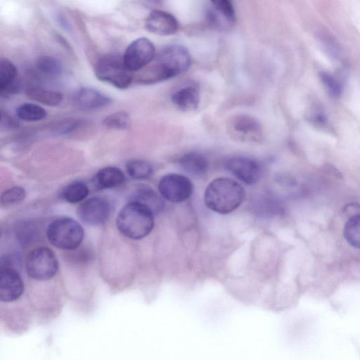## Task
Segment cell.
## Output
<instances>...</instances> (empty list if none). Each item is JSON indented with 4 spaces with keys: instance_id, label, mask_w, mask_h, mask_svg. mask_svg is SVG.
<instances>
[{
    "instance_id": "cell-1",
    "label": "cell",
    "mask_w": 360,
    "mask_h": 360,
    "mask_svg": "<svg viewBox=\"0 0 360 360\" xmlns=\"http://www.w3.org/2000/svg\"><path fill=\"white\" fill-rule=\"evenodd\" d=\"M191 63L190 53L184 46L179 44L167 46L155 56L138 77V82L150 84L173 78L186 72Z\"/></svg>"
},
{
    "instance_id": "cell-2",
    "label": "cell",
    "mask_w": 360,
    "mask_h": 360,
    "mask_svg": "<svg viewBox=\"0 0 360 360\" xmlns=\"http://www.w3.org/2000/svg\"><path fill=\"white\" fill-rule=\"evenodd\" d=\"M245 197V192L238 182L229 178H217L207 186L204 201L210 210L226 214L236 210Z\"/></svg>"
},
{
    "instance_id": "cell-3",
    "label": "cell",
    "mask_w": 360,
    "mask_h": 360,
    "mask_svg": "<svg viewBox=\"0 0 360 360\" xmlns=\"http://www.w3.org/2000/svg\"><path fill=\"white\" fill-rule=\"evenodd\" d=\"M119 231L131 239H141L148 236L154 226V214L146 206L130 201L117 215Z\"/></svg>"
},
{
    "instance_id": "cell-4",
    "label": "cell",
    "mask_w": 360,
    "mask_h": 360,
    "mask_svg": "<svg viewBox=\"0 0 360 360\" xmlns=\"http://www.w3.org/2000/svg\"><path fill=\"white\" fill-rule=\"evenodd\" d=\"M94 72L98 79L120 89L128 88L134 79L133 72L125 65L122 56L115 53L101 57Z\"/></svg>"
},
{
    "instance_id": "cell-5",
    "label": "cell",
    "mask_w": 360,
    "mask_h": 360,
    "mask_svg": "<svg viewBox=\"0 0 360 360\" xmlns=\"http://www.w3.org/2000/svg\"><path fill=\"white\" fill-rule=\"evenodd\" d=\"M46 235L53 246L63 250H74L82 243L84 231L76 221L63 217L49 224Z\"/></svg>"
},
{
    "instance_id": "cell-6",
    "label": "cell",
    "mask_w": 360,
    "mask_h": 360,
    "mask_svg": "<svg viewBox=\"0 0 360 360\" xmlns=\"http://www.w3.org/2000/svg\"><path fill=\"white\" fill-rule=\"evenodd\" d=\"M26 271L29 276L37 281H47L52 278L58 271V260L51 250L37 248L27 255Z\"/></svg>"
},
{
    "instance_id": "cell-7",
    "label": "cell",
    "mask_w": 360,
    "mask_h": 360,
    "mask_svg": "<svg viewBox=\"0 0 360 360\" xmlns=\"http://www.w3.org/2000/svg\"><path fill=\"white\" fill-rule=\"evenodd\" d=\"M155 56L154 44L146 37H140L129 44L122 56L127 68L132 72L141 70Z\"/></svg>"
},
{
    "instance_id": "cell-8",
    "label": "cell",
    "mask_w": 360,
    "mask_h": 360,
    "mask_svg": "<svg viewBox=\"0 0 360 360\" xmlns=\"http://www.w3.org/2000/svg\"><path fill=\"white\" fill-rule=\"evenodd\" d=\"M158 190L161 196L172 202H181L188 199L193 191L191 180L178 174H168L160 179Z\"/></svg>"
},
{
    "instance_id": "cell-9",
    "label": "cell",
    "mask_w": 360,
    "mask_h": 360,
    "mask_svg": "<svg viewBox=\"0 0 360 360\" xmlns=\"http://www.w3.org/2000/svg\"><path fill=\"white\" fill-rule=\"evenodd\" d=\"M229 133L236 139L243 141H258L262 137V127L254 117L240 114L233 116L228 123Z\"/></svg>"
},
{
    "instance_id": "cell-10",
    "label": "cell",
    "mask_w": 360,
    "mask_h": 360,
    "mask_svg": "<svg viewBox=\"0 0 360 360\" xmlns=\"http://www.w3.org/2000/svg\"><path fill=\"white\" fill-rule=\"evenodd\" d=\"M225 167L232 175L248 185L256 184L261 176L259 164L248 157H231L226 161Z\"/></svg>"
},
{
    "instance_id": "cell-11",
    "label": "cell",
    "mask_w": 360,
    "mask_h": 360,
    "mask_svg": "<svg viewBox=\"0 0 360 360\" xmlns=\"http://www.w3.org/2000/svg\"><path fill=\"white\" fill-rule=\"evenodd\" d=\"M24 292V283L19 273L13 267L1 266L0 300L11 303L20 298Z\"/></svg>"
},
{
    "instance_id": "cell-12",
    "label": "cell",
    "mask_w": 360,
    "mask_h": 360,
    "mask_svg": "<svg viewBox=\"0 0 360 360\" xmlns=\"http://www.w3.org/2000/svg\"><path fill=\"white\" fill-rule=\"evenodd\" d=\"M206 16L211 26L222 30L231 27L236 22L234 6L227 0L211 1Z\"/></svg>"
},
{
    "instance_id": "cell-13",
    "label": "cell",
    "mask_w": 360,
    "mask_h": 360,
    "mask_svg": "<svg viewBox=\"0 0 360 360\" xmlns=\"http://www.w3.org/2000/svg\"><path fill=\"white\" fill-rule=\"evenodd\" d=\"M110 207L108 202L100 197H93L83 202L77 210L82 221L91 225L103 223L108 217Z\"/></svg>"
},
{
    "instance_id": "cell-14",
    "label": "cell",
    "mask_w": 360,
    "mask_h": 360,
    "mask_svg": "<svg viewBox=\"0 0 360 360\" xmlns=\"http://www.w3.org/2000/svg\"><path fill=\"white\" fill-rule=\"evenodd\" d=\"M145 27L155 34L167 36L174 34L179 27L178 21L171 13L155 9L146 17Z\"/></svg>"
},
{
    "instance_id": "cell-15",
    "label": "cell",
    "mask_w": 360,
    "mask_h": 360,
    "mask_svg": "<svg viewBox=\"0 0 360 360\" xmlns=\"http://www.w3.org/2000/svg\"><path fill=\"white\" fill-rule=\"evenodd\" d=\"M75 102L80 109L94 110L108 105L111 100L98 90L90 87H83L76 93Z\"/></svg>"
},
{
    "instance_id": "cell-16",
    "label": "cell",
    "mask_w": 360,
    "mask_h": 360,
    "mask_svg": "<svg viewBox=\"0 0 360 360\" xmlns=\"http://www.w3.org/2000/svg\"><path fill=\"white\" fill-rule=\"evenodd\" d=\"M171 100L182 110H193L198 107L200 103L199 90L193 85L184 86L172 94Z\"/></svg>"
},
{
    "instance_id": "cell-17",
    "label": "cell",
    "mask_w": 360,
    "mask_h": 360,
    "mask_svg": "<svg viewBox=\"0 0 360 360\" xmlns=\"http://www.w3.org/2000/svg\"><path fill=\"white\" fill-rule=\"evenodd\" d=\"M178 162L186 172L195 176L204 175L209 168L208 160L199 152L187 153L179 159Z\"/></svg>"
},
{
    "instance_id": "cell-18",
    "label": "cell",
    "mask_w": 360,
    "mask_h": 360,
    "mask_svg": "<svg viewBox=\"0 0 360 360\" xmlns=\"http://www.w3.org/2000/svg\"><path fill=\"white\" fill-rule=\"evenodd\" d=\"M131 201L137 202L146 206L154 214L162 212L165 206L162 198L147 186L138 188L132 195Z\"/></svg>"
},
{
    "instance_id": "cell-19",
    "label": "cell",
    "mask_w": 360,
    "mask_h": 360,
    "mask_svg": "<svg viewBox=\"0 0 360 360\" xmlns=\"http://www.w3.org/2000/svg\"><path fill=\"white\" fill-rule=\"evenodd\" d=\"M124 179V174L121 169L115 167H107L96 173L94 184L101 189L112 188L122 185Z\"/></svg>"
},
{
    "instance_id": "cell-20",
    "label": "cell",
    "mask_w": 360,
    "mask_h": 360,
    "mask_svg": "<svg viewBox=\"0 0 360 360\" xmlns=\"http://www.w3.org/2000/svg\"><path fill=\"white\" fill-rule=\"evenodd\" d=\"M18 71L15 65L7 58L0 60V94H8L15 90Z\"/></svg>"
},
{
    "instance_id": "cell-21",
    "label": "cell",
    "mask_w": 360,
    "mask_h": 360,
    "mask_svg": "<svg viewBox=\"0 0 360 360\" xmlns=\"http://www.w3.org/2000/svg\"><path fill=\"white\" fill-rule=\"evenodd\" d=\"M26 94L32 100L49 106L58 105L63 101V94L60 91L40 86L27 88Z\"/></svg>"
},
{
    "instance_id": "cell-22",
    "label": "cell",
    "mask_w": 360,
    "mask_h": 360,
    "mask_svg": "<svg viewBox=\"0 0 360 360\" xmlns=\"http://www.w3.org/2000/svg\"><path fill=\"white\" fill-rule=\"evenodd\" d=\"M18 117L25 122L41 120L46 116V111L40 105L26 103L20 105L16 110Z\"/></svg>"
},
{
    "instance_id": "cell-23",
    "label": "cell",
    "mask_w": 360,
    "mask_h": 360,
    "mask_svg": "<svg viewBox=\"0 0 360 360\" xmlns=\"http://www.w3.org/2000/svg\"><path fill=\"white\" fill-rule=\"evenodd\" d=\"M89 193L88 186L82 181H75L68 184L62 191V198L70 203L83 200Z\"/></svg>"
},
{
    "instance_id": "cell-24",
    "label": "cell",
    "mask_w": 360,
    "mask_h": 360,
    "mask_svg": "<svg viewBox=\"0 0 360 360\" xmlns=\"http://www.w3.org/2000/svg\"><path fill=\"white\" fill-rule=\"evenodd\" d=\"M343 233L346 240L350 245L360 249V214L348 219Z\"/></svg>"
},
{
    "instance_id": "cell-25",
    "label": "cell",
    "mask_w": 360,
    "mask_h": 360,
    "mask_svg": "<svg viewBox=\"0 0 360 360\" xmlns=\"http://www.w3.org/2000/svg\"><path fill=\"white\" fill-rule=\"evenodd\" d=\"M39 72L49 77H56L62 72L63 67L60 62L53 56H42L37 62Z\"/></svg>"
},
{
    "instance_id": "cell-26",
    "label": "cell",
    "mask_w": 360,
    "mask_h": 360,
    "mask_svg": "<svg viewBox=\"0 0 360 360\" xmlns=\"http://www.w3.org/2000/svg\"><path fill=\"white\" fill-rule=\"evenodd\" d=\"M127 173L135 179H145L148 178L153 172L151 165L145 160H134L129 161L126 165Z\"/></svg>"
},
{
    "instance_id": "cell-27",
    "label": "cell",
    "mask_w": 360,
    "mask_h": 360,
    "mask_svg": "<svg viewBox=\"0 0 360 360\" xmlns=\"http://www.w3.org/2000/svg\"><path fill=\"white\" fill-rule=\"evenodd\" d=\"M256 207L259 213L264 214L280 215L284 210L282 205L276 199L269 197H262L256 199Z\"/></svg>"
},
{
    "instance_id": "cell-28",
    "label": "cell",
    "mask_w": 360,
    "mask_h": 360,
    "mask_svg": "<svg viewBox=\"0 0 360 360\" xmlns=\"http://www.w3.org/2000/svg\"><path fill=\"white\" fill-rule=\"evenodd\" d=\"M103 123L109 128L127 129L130 125V117L125 112H116L107 116Z\"/></svg>"
},
{
    "instance_id": "cell-29",
    "label": "cell",
    "mask_w": 360,
    "mask_h": 360,
    "mask_svg": "<svg viewBox=\"0 0 360 360\" xmlns=\"http://www.w3.org/2000/svg\"><path fill=\"white\" fill-rule=\"evenodd\" d=\"M25 191L21 187H13L5 191L1 195V202L3 205H13L24 200Z\"/></svg>"
},
{
    "instance_id": "cell-30",
    "label": "cell",
    "mask_w": 360,
    "mask_h": 360,
    "mask_svg": "<svg viewBox=\"0 0 360 360\" xmlns=\"http://www.w3.org/2000/svg\"><path fill=\"white\" fill-rule=\"evenodd\" d=\"M321 78L333 96L338 97L341 94L342 91V85L333 75L326 72H321Z\"/></svg>"
},
{
    "instance_id": "cell-31",
    "label": "cell",
    "mask_w": 360,
    "mask_h": 360,
    "mask_svg": "<svg viewBox=\"0 0 360 360\" xmlns=\"http://www.w3.org/2000/svg\"><path fill=\"white\" fill-rule=\"evenodd\" d=\"M343 212L349 216V218L360 214V205L354 203L347 205L343 209Z\"/></svg>"
}]
</instances>
